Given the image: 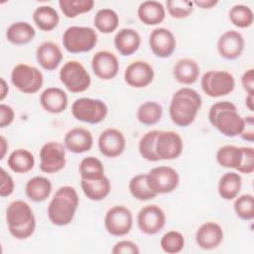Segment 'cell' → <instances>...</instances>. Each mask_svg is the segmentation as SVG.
<instances>
[{
    "label": "cell",
    "instance_id": "obj_1",
    "mask_svg": "<svg viewBox=\"0 0 254 254\" xmlns=\"http://www.w3.org/2000/svg\"><path fill=\"white\" fill-rule=\"evenodd\" d=\"M201 104L202 99L194 89L189 87L178 89L173 94L169 106L172 122L179 127L190 126L195 120Z\"/></svg>",
    "mask_w": 254,
    "mask_h": 254
},
{
    "label": "cell",
    "instance_id": "obj_2",
    "mask_svg": "<svg viewBox=\"0 0 254 254\" xmlns=\"http://www.w3.org/2000/svg\"><path fill=\"white\" fill-rule=\"evenodd\" d=\"M78 203L79 197L73 187L59 188L48 205L47 213L50 221L57 226L68 225L75 215Z\"/></svg>",
    "mask_w": 254,
    "mask_h": 254
},
{
    "label": "cell",
    "instance_id": "obj_3",
    "mask_svg": "<svg viewBox=\"0 0 254 254\" xmlns=\"http://www.w3.org/2000/svg\"><path fill=\"white\" fill-rule=\"evenodd\" d=\"M209 123L226 137L240 136L244 129V118L231 101H218L208 111Z\"/></svg>",
    "mask_w": 254,
    "mask_h": 254
},
{
    "label": "cell",
    "instance_id": "obj_4",
    "mask_svg": "<svg viewBox=\"0 0 254 254\" xmlns=\"http://www.w3.org/2000/svg\"><path fill=\"white\" fill-rule=\"evenodd\" d=\"M6 222L10 234L24 240L31 237L36 229V218L32 207L24 200H13L6 208Z\"/></svg>",
    "mask_w": 254,
    "mask_h": 254
},
{
    "label": "cell",
    "instance_id": "obj_5",
    "mask_svg": "<svg viewBox=\"0 0 254 254\" xmlns=\"http://www.w3.org/2000/svg\"><path fill=\"white\" fill-rule=\"evenodd\" d=\"M97 44V33L91 27L70 26L63 34L64 48L71 54L86 53Z\"/></svg>",
    "mask_w": 254,
    "mask_h": 254
},
{
    "label": "cell",
    "instance_id": "obj_6",
    "mask_svg": "<svg viewBox=\"0 0 254 254\" xmlns=\"http://www.w3.org/2000/svg\"><path fill=\"white\" fill-rule=\"evenodd\" d=\"M61 82L72 93H80L87 90L91 84L89 72L83 64L77 61H68L62 66L59 73Z\"/></svg>",
    "mask_w": 254,
    "mask_h": 254
},
{
    "label": "cell",
    "instance_id": "obj_7",
    "mask_svg": "<svg viewBox=\"0 0 254 254\" xmlns=\"http://www.w3.org/2000/svg\"><path fill=\"white\" fill-rule=\"evenodd\" d=\"M71 114L80 122L98 124L106 118L108 107L106 103L100 99L80 97L73 101L71 105Z\"/></svg>",
    "mask_w": 254,
    "mask_h": 254
},
{
    "label": "cell",
    "instance_id": "obj_8",
    "mask_svg": "<svg viewBox=\"0 0 254 254\" xmlns=\"http://www.w3.org/2000/svg\"><path fill=\"white\" fill-rule=\"evenodd\" d=\"M11 82L19 91L34 94L43 86L44 75L36 66L19 64L11 71Z\"/></svg>",
    "mask_w": 254,
    "mask_h": 254
},
{
    "label": "cell",
    "instance_id": "obj_9",
    "mask_svg": "<svg viewBox=\"0 0 254 254\" xmlns=\"http://www.w3.org/2000/svg\"><path fill=\"white\" fill-rule=\"evenodd\" d=\"M200 85L207 96L221 97L234 90L235 78L226 70H208L201 76Z\"/></svg>",
    "mask_w": 254,
    "mask_h": 254
},
{
    "label": "cell",
    "instance_id": "obj_10",
    "mask_svg": "<svg viewBox=\"0 0 254 254\" xmlns=\"http://www.w3.org/2000/svg\"><path fill=\"white\" fill-rule=\"evenodd\" d=\"M149 188L158 195L174 191L180 184L179 173L169 166H159L147 173Z\"/></svg>",
    "mask_w": 254,
    "mask_h": 254
},
{
    "label": "cell",
    "instance_id": "obj_11",
    "mask_svg": "<svg viewBox=\"0 0 254 254\" xmlns=\"http://www.w3.org/2000/svg\"><path fill=\"white\" fill-rule=\"evenodd\" d=\"M104 226L112 236L121 237L127 235L133 226V214L124 205H114L105 213Z\"/></svg>",
    "mask_w": 254,
    "mask_h": 254
},
{
    "label": "cell",
    "instance_id": "obj_12",
    "mask_svg": "<svg viewBox=\"0 0 254 254\" xmlns=\"http://www.w3.org/2000/svg\"><path fill=\"white\" fill-rule=\"evenodd\" d=\"M40 160L43 173L55 174L62 171L66 164L64 145L56 141L44 144L40 150Z\"/></svg>",
    "mask_w": 254,
    "mask_h": 254
},
{
    "label": "cell",
    "instance_id": "obj_13",
    "mask_svg": "<svg viewBox=\"0 0 254 254\" xmlns=\"http://www.w3.org/2000/svg\"><path fill=\"white\" fill-rule=\"evenodd\" d=\"M137 224L141 232L144 234H157L166 224V214L159 205H145L137 214Z\"/></svg>",
    "mask_w": 254,
    "mask_h": 254
},
{
    "label": "cell",
    "instance_id": "obj_14",
    "mask_svg": "<svg viewBox=\"0 0 254 254\" xmlns=\"http://www.w3.org/2000/svg\"><path fill=\"white\" fill-rule=\"evenodd\" d=\"M155 149L159 161L177 159L183 153V139L175 131H160L157 136Z\"/></svg>",
    "mask_w": 254,
    "mask_h": 254
},
{
    "label": "cell",
    "instance_id": "obj_15",
    "mask_svg": "<svg viewBox=\"0 0 254 254\" xmlns=\"http://www.w3.org/2000/svg\"><path fill=\"white\" fill-rule=\"evenodd\" d=\"M149 46L156 57L166 59L171 57L176 50V37L167 28H156L149 36Z\"/></svg>",
    "mask_w": 254,
    "mask_h": 254
},
{
    "label": "cell",
    "instance_id": "obj_16",
    "mask_svg": "<svg viewBox=\"0 0 254 254\" xmlns=\"http://www.w3.org/2000/svg\"><path fill=\"white\" fill-rule=\"evenodd\" d=\"M155 77L153 66L144 61L131 63L124 71L125 82L134 88H143L152 83Z\"/></svg>",
    "mask_w": 254,
    "mask_h": 254
},
{
    "label": "cell",
    "instance_id": "obj_17",
    "mask_svg": "<svg viewBox=\"0 0 254 254\" xmlns=\"http://www.w3.org/2000/svg\"><path fill=\"white\" fill-rule=\"evenodd\" d=\"M100 153L107 158H116L123 154L126 148L124 134L116 128H107L98 137Z\"/></svg>",
    "mask_w": 254,
    "mask_h": 254
},
{
    "label": "cell",
    "instance_id": "obj_18",
    "mask_svg": "<svg viewBox=\"0 0 254 254\" xmlns=\"http://www.w3.org/2000/svg\"><path fill=\"white\" fill-rule=\"evenodd\" d=\"M91 67L98 78L109 80L118 74L119 62L113 53L109 51H98L91 59Z\"/></svg>",
    "mask_w": 254,
    "mask_h": 254
},
{
    "label": "cell",
    "instance_id": "obj_19",
    "mask_svg": "<svg viewBox=\"0 0 254 254\" xmlns=\"http://www.w3.org/2000/svg\"><path fill=\"white\" fill-rule=\"evenodd\" d=\"M244 48V38L235 30H228L224 32L217 40L218 54L225 60L232 61L238 59L242 55Z\"/></svg>",
    "mask_w": 254,
    "mask_h": 254
},
{
    "label": "cell",
    "instance_id": "obj_20",
    "mask_svg": "<svg viewBox=\"0 0 254 254\" xmlns=\"http://www.w3.org/2000/svg\"><path fill=\"white\" fill-rule=\"evenodd\" d=\"M223 230L215 222L208 221L201 224L195 232V242L203 250L217 248L223 241Z\"/></svg>",
    "mask_w": 254,
    "mask_h": 254
},
{
    "label": "cell",
    "instance_id": "obj_21",
    "mask_svg": "<svg viewBox=\"0 0 254 254\" xmlns=\"http://www.w3.org/2000/svg\"><path fill=\"white\" fill-rule=\"evenodd\" d=\"M66 150L73 154H82L89 151L93 146V136L85 128L75 127L66 132L64 139Z\"/></svg>",
    "mask_w": 254,
    "mask_h": 254
},
{
    "label": "cell",
    "instance_id": "obj_22",
    "mask_svg": "<svg viewBox=\"0 0 254 254\" xmlns=\"http://www.w3.org/2000/svg\"><path fill=\"white\" fill-rule=\"evenodd\" d=\"M40 104L47 112L60 114L67 108L68 98L64 89L51 86L41 93Z\"/></svg>",
    "mask_w": 254,
    "mask_h": 254
},
{
    "label": "cell",
    "instance_id": "obj_23",
    "mask_svg": "<svg viewBox=\"0 0 254 254\" xmlns=\"http://www.w3.org/2000/svg\"><path fill=\"white\" fill-rule=\"evenodd\" d=\"M38 64L46 70H55L63 61L61 48L54 42L42 43L36 51Z\"/></svg>",
    "mask_w": 254,
    "mask_h": 254
},
{
    "label": "cell",
    "instance_id": "obj_24",
    "mask_svg": "<svg viewBox=\"0 0 254 254\" xmlns=\"http://www.w3.org/2000/svg\"><path fill=\"white\" fill-rule=\"evenodd\" d=\"M141 45V37L139 33L131 28H123L119 30L114 37V46L118 53L122 56H131L135 54Z\"/></svg>",
    "mask_w": 254,
    "mask_h": 254
},
{
    "label": "cell",
    "instance_id": "obj_25",
    "mask_svg": "<svg viewBox=\"0 0 254 254\" xmlns=\"http://www.w3.org/2000/svg\"><path fill=\"white\" fill-rule=\"evenodd\" d=\"M200 68L198 64L190 58L179 60L173 67V75L175 79L183 84H193L199 76Z\"/></svg>",
    "mask_w": 254,
    "mask_h": 254
},
{
    "label": "cell",
    "instance_id": "obj_26",
    "mask_svg": "<svg viewBox=\"0 0 254 254\" xmlns=\"http://www.w3.org/2000/svg\"><path fill=\"white\" fill-rule=\"evenodd\" d=\"M137 15L143 24L147 26H155L165 20L166 9L159 1H144L139 5Z\"/></svg>",
    "mask_w": 254,
    "mask_h": 254
},
{
    "label": "cell",
    "instance_id": "obj_27",
    "mask_svg": "<svg viewBox=\"0 0 254 254\" xmlns=\"http://www.w3.org/2000/svg\"><path fill=\"white\" fill-rule=\"evenodd\" d=\"M53 186L51 181L42 176H36L30 179L25 186L26 195L35 202L45 201L51 194Z\"/></svg>",
    "mask_w": 254,
    "mask_h": 254
},
{
    "label": "cell",
    "instance_id": "obj_28",
    "mask_svg": "<svg viewBox=\"0 0 254 254\" xmlns=\"http://www.w3.org/2000/svg\"><path fill=\"white\" fill-rule=\"evenodd\" d=\"M34 27L24 21L12 23L6 30V39L13 45L23 46L29 44L35 38Z\"/></svg>",
    "mask_w": 254,
    "mask_h": 254
},
{
    "label": "cell",
    "instance_id": "obj_29",
    "mask_svg": "<svg viewBox=\"0 0 254 254\" xmlns=\"http://www.w3.org/2000/svg\"><path fill=\"white\" fill-rule=\"evenodd\" d=\"M241 176L235 172H227L220 177L217 190L221 198L225 200H231L238 196L241 190Z\"/></svg>",
    "mask_w": 254,
    "mask_h": 254
},
{
    "label": "cell",
    "instance_id": "obj_30",
    "mask_svg": "<svg viewBox=\"0 0 254 254\" xmlns=\"http://www.w3.org/2000/svg\"><path fill=\"white\" fill-rule=\"evenodd\" d=\"M33 21L40 30L50 32L57 28L60 22V16L57 10L52 6L42 5L34 10Z\"/></svg>",
    "mask_w": 254,
    "mask_h": 254
},
{
    "label": "cell",
    "instance_id": "obj_31",
    "mask_svg": "<svg viewBox=\"0 0 254 254\" xmlns=\"http://www.w3.org/2000/svg\"><path fill=\"white\" fill-rule=\"evenodd\" d=\"M34 155L27 149H16L8 157L7 165L11 171L17 174H25L33 170L35 166Z\"/></svg>",
    "mask_w": 254,
    "mask_h": 254
},
{
    "label": "cell",
    "instance_id": "obj_32",
    "mask_svg": "<svg viewBox=\"0 0 254 254\" xmlns=\"http://www.w3.org/2000/svg\"><path fill=\"white\" fill-rule=\"evenodd\" d=\"M80 187L84 195L94 201L104 199L111 190V183L106 176L97 181L81 180Z\"/></svg>",
    "mask_w": 254,
    "mask_h": 254
},
{
    "label": "cell",
    "instance_id": "obj_33",
    "mask_svg": "<svg viewBox=\"0 0 254 254\" xmlns=\"http://www.w3.org/2000/svg\"><path fill=\"white\" fill-rule=\"evenodd\" d=\"M215 158L218 165L221 167L238 171L242 160V147L224 145L218 148Z\"/></svg>",
    "mask_w": 254,
    "mask_h": 254
},
{
    "label": "cell",
    "instance_id": "obj_34",
    "mask_svg": "<svg viewBox=\"0 0 254 254\" xmlns=\"http://www.w3.org/2000/svg\"><path fill=\"white\" fill-rule=\"evenodd\" d=\"M78 171L81 180L97 181L105 177L104 166L102 162L93 156L83 158L79 163Z\"/></svg>",
    "mask_w": 254,
    "mask_h": 254
},
{
    "label": "cell",
    "instance_id": "obj_35",
    "mask_svg": "<svg viewBox=\"0 0 254 254\" xmlns=\"http://www.w3.org/2000/svg\"><path fill=\"white\" fill-rule=\"evenodd\" d=\"M136 116L140 123L152 126L161 121L163 116V107L157 101H146L138 107Z\"/></svg>",
    "mask_w": 254,
    "mask_h": 254
},
{
    "label": "cell",
    "instance_id": "obj_36",
    "mask_svg": "<svg viewBox=\"0 0 254 254\" xmlns=\"http://www.w3.org/2000/svg\"><path fill=\"white\" fill-rule=\"evenodd\" d=\"M93 23L95 28L103 34L113 33L119 25V16L109 8H103L96 12Z\"/></svg>",
    "mask_w": 254,
    "mask_h": 254
},
{
    "label": "cell",
    "instance_id": "obj_37",
    "mask_svg": "<svg viewBox=\"0 0 254 254\" xmlns=\"http://www.w3.org/2000/svg\"><path fill=\"white\" fill-rule=\"evenodd\" d=\"M128 189L131 195L141 201L153 199L157 194L149 188L147 183V174H138L134 176L128 184Z\"/></svg>",
    "mask_w": 254,
    "mask_h": 254
},
{
    "label": "cell",
    "instance_id": "obj_38",
    "mask_svg": "<svg viewBox=\"0 0 254 254\" xmlns=\"http://www.w3.org/2000/svg\"><path fill=\"white\" fill-rule=\"evenodd\" d=\"M60 8L66 18H75L79 14L87 13L93 9V0H60Z\"/></svg>",
    "mask_w": 254,
    "mask_h": 254
},
{
    "label": "cell",
    "instance_id": "obj_39",
    "mask_svg": "<svg viewBox=\"0 0 254 254\" xmlns=\"http://www.w3.org/2000/svg\"><path fill=\"white\" fill-rule=\"evenodd\" d=\"M159 130H151L145 133L138 144V151L143 159L149 162H158L159 158L156 155V140Z\"/></svg>",
    "mask_w": 254,
    "mask_h": 254
},
{
    "label": "cell",
    "instance_id": "obj_40",
    "mask_svg": "<svg viewBox=\"0 0 254 254\" xmlns=\"http://www.w3.org/2000/svg\"><path fill=\"white\" fill-rule=\"evenodd\" d=\"M228 16L230 22L235 27L242 29L250 27L254 21L253 11L250 7L243 4H237L230 8Z\"/></svg>",
    "mask_w": 254,
    "mask_h": 254
},
{
    "label": "cell",
    "instance_id": "obj_41",
    "mask_svg": "<svg viewBox=\"0 0 254 254\" xmlns=\"http://www.w3.org/2000/svg\"><path fill=\"white\" fill-rule=\"evenodd\" d=\"M160 246L162 250L168 254L179 253L185 247V237L177 230H170L162 236Z\"/></svg>",
    "mask_w": 254,
    "mask_h": 254
},
{
    "label": "cell",
    "instance_id": "obj_42",
    "mask_svg": "<svg viewBox=\"0 0 254 254\" xmlns=\"http://www.w3.org/2000/svg\"><path fill=\"white\" fill-rule=\"evenodd\" d=\"M234 211L242 220H252L254 218V196L250 193L235 197Z\"/></svg>",
    "mask_w": 254,
    "mask_h": 254
},
{
    "label": "cell",
    "instance_id": "obj_43",
    "mask_svg": "<svg viewBox=\"0 0 254 254\" xmlns=\"http://www.w3.org/2000/svg\"><path fill=\"white\" fill-rule=\"evenodd\" d=\"M169 14L175 19L189 17L193 11L192 1L188 0H169L166 3Z\"/></svg>",
    "mask_w": 254,
    "mask_h": 254
},
{
    "label": "cell",
    "instance_id": "obj_44",
    "mask_svg": "<svg viewBox=\"0 0 254 254\" xmlns=\"http://www.w3.org/2000/svg\"><path fill=\"white\" fill-rule=\"evenodd\" d=\"M238 172L242 174L254 172V149L252 147H242V160Z\"/></svg>",
    "mask_w": 254,
    "mask_h": 254
},
{
    "label": "cell",
    "instance_id": "obj_45",
    "mask_svg": "<svg viewBox=\"0 0 254 254\" xmlns=\"http://www.w3.org/2000/svg\"><path fill=\"white\" fill-rule=\"evenodd\" d=\"M111 252L113 254H139L138 245L131 240H120L114 244Z\"/></svg>",
    "mask_w": 254,
    "mask_h": 254
},
{
    "label": "cell",
    "instance_id": "obj_46",
    "mask_svg": "<svg viewBox=\"0 0 254 254\" xmlns=\"http://www.w3.org/2000/svg\"><path fill=\"white\" fill-rule=\"evenodd\" d=\"M15 189V183L13 178L5 171L4 168H1V186H0V195L2 197L9 196L13 193Z\"/></svg>",
    "mask_w": 254,
    "mask_h": 254
},
{
    "label": "cell",
    "instance_id": "obj_47",
    "mask_svg": "<svg viewBox=\"0 0 254 254\" xmlns=\"http://www.w3.org/2000/svg\"><path fill=\"white\" fill-rule=\"evenodd\" d=\"M15 118V112L10 105L0 104V127L5 128L11 125Z\"/></svg>",
    "mask_w": 254,
    "mask_h": 254
},
{
    "label": "cell",
    "instance_id": "obj_48",
    "mask_svg": "<svg viewBox=\"0 0 254 254\" xmlns=\"http://www.w3.org/2000/svg\"><path fill=\"white\" fill-rule=\"evenodd\" d=\"M241 83L247 94H253L254 91V69L249 68L241 76Z\"/></svg>",
    "mask_w": 254,
    "mask_h": 254
},
{
    "label": "cell",
    "instance_id": "obj_49",
    "mask_svg": "<svg viewBox=\"0 0 254 254\" xmlns=\"http://www.w3.org/2000/svg\"><path fill=\"white\" fill-rule=\"evenodd\" d=\"M245 124H244V129L243 132L241 133L242 139L253 142L254 140V117L253 116H247L244 118Z\"/></svg>",
    "mask_w": 254,
    "mask_h": 254
},
{
    "label": "cell",
    "instance_id": "obj_50",
    "mask_svg": "<svg viewBox=\"0 0 254 254\" xmlns=\"http://www.w3.org/2000/svg\"><path fill=\"white\" fill-rule=\"evenodd\" d=\"M192 3L193 5L198 6L201 9H211L218 3V1L216 0H198L197 1L196 0V1H193Z\"/></svg>",
    "mask_w": 254,
    "mask_h": 254
},
{
    "label": "cell",
    "instance_id": "obj_51",
    "mask_svg": "<svg viewBox=\"0 0 254 254\" xmlns=\"http://www.w3.org/2000/svg\"><path fill=\"white\" fill-rule=\"evenodd\" d=\"M9 145L8 142L6 140V138L4 136L0 137V160H3L7 151H8Z\"/></svg>",
    "mask_w": 254,
    "mask_h": 254
},
{
    "label": "cell",
    "instance_id": "obj_52",
    "mask_svg": "<svg viewBox=\"0 0 254 254\" xmlns=\"http://www.w3.org/2000/svg\"><path fill=\"white\" fill-rule=\"evenodd\" d=\"M0 100L3 101L5 99V97L7 96L8 92H9V87H8V84L6 82V80L1 77V84H0Z\"/></svg>",
    "mask_w": 254,
    "mask_h": 254
},
{
    "label": "cell",
    "instance_id": "obj_53",
    "mask_svg": "<svg viewBox=\"0 0 254 254\" xmlns=\"http://www.w3.org/2000/svg\"><path fill=\"white\" fill-rule=\"evenodd\" d=\"M254 100H253V94H247L246 98H245V104L247 106V108L250 110V111H253V105H254Z\"/></svg>",
    "mask_w": 254,
    "mask_h": 254
}]
</instances>
